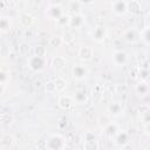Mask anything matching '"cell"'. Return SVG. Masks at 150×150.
Masks as SVG:
<instances>
[{
  "label": "cell",
  "instance_id": "cell-34",
  "mask_svg": "<svg viewBox=\"0 0 150 150\" xmlns=\"http://www.w3.org/2000/svg\"><path fill=\"white\" fill-rule=\"evenodd\" d=\"M96 139V136L94 132L91 131H86L83 134V142H88V141H95Z\"/></svg>",
  "mask_w": 150,
  "mask_h": 150
},
{
  "label": "cell",
  "instance_id": "cell-3",
  "mask_svg": "<svg viewBox=\"0 0 150 150\" xmlns=\"http://www.w3.org/2000/svg\"><path fill=\"white\" fill-rule=\"evenodd\" d=\"M63 8L61 5L59 4H53V5H49L46 11H45V15L49 19V20H57L62 14H63Z\"/></svg>",
  "mask_w": 150,
  "mask_h": 150
},
{
  "label": "cell",
  "instance_id": "cell-10",
  "mask_svg": "<svg viewBox=\"0 0 150 150\" xmlns=\"http://www.w3.org/2000/svg\"><path fill=\"white\" fill-rule=\"evenodd\" d=\"M112 138H114V142H115L116 145H118V146H121V148H124V146L129 143L130 136H129V134H128L127 131L120 130Z\"/></svg>",
  "mask_w": 150,
  "mask_h": 150
},
{
  "label": "cell",
  "instance_id": "cell-33",
  "mask_svg": "<svg viewBox=\"0 0 150 150\" xmlns=\"http://www.w3.org/2000/svg\"><path fill=\"white\" fill-rule=\"evenodd\" d=\"M139 76H141V80L142 81H146L148 80V76H149V69H148V67H141V69H139Z\"/></svg>",
  "mask_w": 150,
  "mask_h": 150
},
{
  "label": "cell",
  "instance_id": "cell-30",
  "mask_svg": "<svg viewBox=\"0 0 150 150\" xmlns=\"http://www.w3.org/2000/svg\"><path fill=\"white\" fill-rule=\"evenodd\" d=\"M11 80V76L7 71L5 70H0V83H4V84H7Z\"/></svg>",
  "mask_w": 150,
  "mask_h": 150
},
{
  "label": "cell",
  "instance_id": "cell-7",
  "mask_svg": "<svg viewBox=\"0 0 150 150\" xmlns=\"http://www.w3.org/2000/svg\"><path fill=\"white\" fill-rule=\"evenodd\" d=\"M111 11L117 16H122V15L127 14V12H128V9H127V1H124V0H115V1H112Z\"/></svg>",
  "mask_w": 150,
  "mask_h": 150
},
{
  "label": "cell",
  "instance_id": "cell-17",
  "mask_svg": "<svg viewBox=\"0 0 150 150\" xmlns=\"http://www.w3.org/2000/svg\"><path fill=\"white\" fill-rule=\"evenodd\" d=\"M138 36H139V32H137L135 28H128L123 33V39L129 43H134L138 39Z\"/></svg>",
  "mask_w": 150,
  "mask_h": 150
},
{
  "label": "cell",
  "instance_id": "cell-20",
  "mask_svg": "<svg viewBox=\"0 0 150 150\" xmlns=\"http://www.w3.org/2000/svg\"><path fill=\"white\" fill-rule=\"evenodd\" d=\"M103 131H104V134H105L108 137L112 138V137L120 131V128H118V125H117L115 122H110V123L103 129Z\"/></svg>",
  "mask_w": 150,
  "mask_h": 150
},
{
  "label": "cell",
  "instance_id": "cell-16",
  "mask_svg": "<svg viewBox=\"0 0 150 150\" xmlns=\"http://www.w3.org/2000/svg\"><path fill=\"white\" fill-rule=\"evenodd\" d=\"M135 93L137 96L139 97H144L145 95H148L149 93V84H148V81H139L136 86H135Z\"/></svg>",
  "mask_w": 150,
  "mask_h": 150
},
{
  "label": "cell",
  "instance_id": "cell-12",
  "mask_svg": "<svg viewBox=\"0 0 150 150\" xmlns=\"http://www.w3.org/2000/svg\"><path fill=\"white\" fill-rule=\"evenodd\" d=\"M57 104L62 110H69L74 105V100L69 95H61L57 100Z\"/></svg>",
  "mask_w": 150,
  "mask_h": 150
},
{
  "label": "cell",
  "instance_id": "cell-5",
  "mask_svg": "<svg viewBox=\"0 0 150 150\" xmlns=\"http://www.w3.org/2000/svg\"><path fill=\"white\" fill-rule=\"evenodd\" d=\"M128 54L122 50V49H117L112 53V63L116 66V67H123L128 63Z\"/></svg>",
  "mask_w": 150,
  "mask_h": 150
},
{
  "label": "cell",
  "instance_id": "cell-23",
  "mask_svg": "<svg viewBox=\"0 0 150 150\" xmlns=\"http://www.w3.org/2000/svg\"><path fill=\"white\" fill-rule=\"evenodd\" d=\"M12 23H11V19L8 16H1L0 18V32L6 33L11 29Z\"/></svg>",
  "mask_w": 150,
  "mask_h": 150
},
{
  "label": "cell",
  "instance_id": "cell-11",
  "mask_svg": "<svg viewBox=\"0 0 150 150\" xmlns=\"http://www.w3.org/2000/svg\"><path fill=\"white\" fill-rule=\"evenodd\" d=\"M86 23V19L81 13H74L70 16V23L69 27L75 28V29H80L81 27H83Z\"/></svg>",
  "mask_w": 150,
  "mask_h": 150
},
{
  "label": "cell",
  "instance_id": "cell-36",
  "mask_svg": "<svg viewBox=\"0 0 150 150\" xmlns=\"http://www.w3.org/2000/svg\"><path fill=\"white\" fill-rule=\"evenodd\" d=\"M81 5H90L94 2V0H77Z\"/></svg>",
  "mask_w": 150,
  "mask_h": 150
},
{
  "label": "cell",
  "instance_id": "cell-13",
  "mask_svg": "<svg viewBox=\"0 0 150 150\" xmlns=\"http://www.w3.org/2000/svg\"><path fill=\"white\" fill-rule=\"evenodd\" d=\"M66 64H67V60H66V57L60 56V55L54 56V57L52 59V61H50V66H52V68H53L54 70H56V71L62 70V69L66 67Z\"/></svg>",
  "mask_w": 150,
  "mask_h": 150
},
{
  "label": "cell",
  "instance_id": "cell-28",
  "mask_svg": "<svg viewBox=\"0 0 150 150\" xmlns=\"http://www.w3.org/2000/svg\"><path fill=\"white\" fill-rule=\"evenodd\" d=\"M19 54L21 55V56H26V57H28V54H29V46L27 45V43H21L20 45V47H19Z\"/></svg>",
  "mask_w": 150,
  "mask_h": 150
},
{
  "label": "cell",
  "instance_id": "cell-24",
  "mask_svg": "<svg viewBox=\"0 0 150 150\" xmlns=\"http://www.w3.org/2000/svg\"><path fill=\"white\" fill-rule=\"evenodd\" d=\"M111 122V116L109 115V114H103V115H101L100 117H98V120H97V124H98V127L103 130L109 123Z\"/></svg>",
  "mask_w": 150,
  "mask_h": 150
},
{
  "label": "cell",
  "instance_id": "cell-21",
  "mask_svg": "<svg viewBox=\"0 0 150 150\" xmlns=\"http://www.w3.org/2000/svg\"><path fill=\"white\" fill-rule=\"evenodd\" d=\"M54 84H55L56 93H62L67 88V80L63 79V77H61V76H57L54 80Z\"/></svg>",
  "mask_w": 150,
  "mask_h": 150
},
{
  "label": "cell",
  "instance_id": "cell-29",
  "mask_svg": "<svg viewBox=\"0 0 150 150\" xmlns=\"http://www.w3.org/2000/svg\"><path fill=\"white\" fill-rule=\"evenodd\" d=\"M45 90H46L48 94H54V93H56L54 81H48V82L45 84Z\"/></svg>",
  "mask_w": 150,
  "mask_h": 150
},
{
  "label": "cell",
  "instance_id": "cell-9",
  "mask_svg": "<svg viewBox=\"0 0 150 150\" xmlns=\"http://www.w3.org/2000/svg\"><path fill=\"white\" fill-rule=\"evenodd\" d=\"M94 49L90 46H81L77 52V55L82 61H90L94 57Z\"/></svg>",
  "mask_w": 150,
  "mask_h": 150
},
{
  "label": "cell",
  "instance_id": "cell-32",
  "mask_svg": "<svg viewBox=\"0 0 150 150\" xmlns=\"http://www.w3.org/2000/svg\"><path fill=\"white\" fill-rule=\"evenodd\" d=\"M81 4L77 1V0H74V1H71L70 2V5H69V8L74 12V13H80V8H81Z\"/></svg>",
  "mask_w": 150,
  "mask_h": 150
},
{
  "label": "cell",
  "instance_id": "cell-27",
  "mask_svg": "<svg viewBox=\"0 0 150 150\" xmlns=\"http://www.w3.org/2000/svg\"><path fill=\"white\" fill-rule=\"evenodd\" d=\"M83 148L87 150H96L100 148L97 141H88V142H83Z\"/></svg>",
  "mask_w": 150,
  "mask_h": 150
},
{
  "label": "cell",
  "instance_id": "cell-6",
  "mask_svg": "<svg viewBox=\"0 0 150 150\" xmlns=\"http://www.w3.org/2000/svg\"><path fill=\"white\" fill-rule=\"evenodd\" d=\"M71 76L76 81H83L88 76V69L83 64H76L71 69Z\"/></svg>",
  "mask_w": 150,
  "mask_h": 150
},
{
  "label": "cell",
  "instance_id": "cell-2",
  "mask_svg": "<svg viewBox=\"0 0 150 150\" xmlns=\"http://www.w3.org/2000/svg\"><path fill=\"white\" fill-rule=\"evenodd\" d=\"M27 66L32 71L40 73L46 67V59L43 56H38L34 54V55L27 57Z\"/></svg>",
  "mask_w": 150,
  "mask_h": 150
},
{
  "label": "cell",
  "instance_id": "cell-37",
  "mask_svg": "<svg viewBox=\"0 0 150 150\" xmlns=\"http://www.w3.org/2000/svg\"><path fill=\"white\" fill-rule=\"evenodd\" d=\"M5 90H6V84L0 83V95H2L5 93Z\"/></svg>",
  "mask_w": 150,
  "mask_h": 150
},
{
  "label": "cell",
  "instance_id": "cell-35",
  "mask_svg": "<svg viewBox=\"0 0 150 150\" xmlns=\"http://www.w3.org/2000/svg\"><path fill=\"white\" fill-rule=\"evenodd\" d=\"M145 112H149V105L148 104H142L141 108H139V114L143 115Z\"/></svg>",
  "mask_w": 150,
  "mask_h": 150
},
{
  "label": "cell",
  "instance_id": "cell-18",
  "mask_svg": "<svg viewBox=\"0 0 150 150\" xmlns=\"http://www.w3.org/2000/svg\"><path fill=\"white\" fill-rule=\"evenodd\" d=\"M19 23L20 26H22L23 28H29L33 26L34 23V18L28 14V13H22L20 16H19Z\"/></svg>",
  "mask_w": 150,
  "mask_h": 150
},
{
  "label": "cell",
  "instance_id": "cell-4",
  "mask_svg": "<svg viewBox=\"0 0 150 150\" xmlns=\"http://www.w3.org/2000/svg\"><path fill=\"white\" fill-rule=\"evenodd\" d=\"M90 35H91V39L95 41V42H103L105 40V38L108 36V30L104 26L102 25H97L93 28V30L90 32Z\"/></svg>",
  "mask_w": 150,
  "mask_h": 150
},
{
  "label": "cell",
  "instance_id": "cell-1",
  "mask_svg": "<svg viewBox=\"0 0 150 150\" xmlns=\"http://www.w3.org/2000/svg\"><path fill=\"white\" fill-rule=\"evenodd\" d=\"M66 148V138L60 134L52 135L46 142V149L48 150H62Z\"/></svg>",
  "mask_w": 150,
  "mask_h": 150
},
{
  "label": "cell",
  "instance_id": "cell-8",
  "mask_svg": "<svg viewBox=\"0 0 150 150\" xmlns=\"http://www.w3.org/2000/svg\"><path fill=\"white\" fill-rule=\"evenodd\" d=\"M108 114L111 116V117H117L120 115L123 114L124 111V108H123V104L122 102L120 101H112L109 105H108Z\"/></svg>",
  "mask_w": 150,
  "mask_h": 150
},
{
  "label": "cell",
  "instance_id": "cell-14",
  "mask_svg": "<svg viewBox=\"0 0 150 150\" xmlns=\"http://www.w3.org/2000/svg\"><path fill=\"white\" fill-rule=\"evenodd\" d=\"M15 146V138L13 135L6 134L0 138V148L2 149H9Z\"/></svg>",
  "mask_w": 150,
  "mask_h": 150
},
{
  "label": "cell",
  "instance_id": "cell-25",
  "mask_svg": "<svg viewBox=\"0 0 150 150\" xmlns=\"http://www.w3.org/2000/svg\"><path fill=\"white\" fill-rule=\"evenodd\" d=\"M56 25L59 27H69V23H70V15L63 13L57 20H55Z\"/></svg>",
  "mask_w": 150,
  "mask_h": 150
},
{
  "label": "cell",
  "instance_id": "cell-31",
  "mask_svg": "<svg viewBox=\"0 0 150 150\" xmlns=\"http://www.w3.org/2000/svg\"><path fill=\"white\" fill-rule=\"evenodd\" d=\"M34 54L38 55V56H43L45 57L46 54H47V49L43 46H36L34 48Z\"/></svg>",
  "mask_w": 150,
  "mask_h": 150
},
{
  "label": "cell",
  "instance_id": "cell-26",
  "mask_svg": "<svg viewBox=\"0 0 150 150\" xmlns=\"http://www.w3.org/2000/svg\"><path fill=\"white\" fill-rule=\"evenodd\" d=\"M63 43H64L63 38L60 36V35H54V36H52L50 40H49V46L53 47V48H59V47H61Z\"/></svg>",
  "mask_w": 150,
  "mask_h": 150
},
{
  "label": "cell",
  "instance_id": "cell-19",
  "mask_svg": "<svg viewBox=\"0 0 150 150\" xmlns=\"http://www.w3.org/2000/svg\"><path fill=\"white\" fill-rule=\"evenodd\" d=\"M73 100H74V103H76V104H84L88 101V94L86 93V90L79 89L75 91Z\"/></svg>",
  "mask_w": 150,
  "mask_h": 150
},
{
  "label": "cell",
  "instance_id": "cell-22",
  "mask_svg": "<svg viewBox=\"0 0 150 150\" xmlns=\"http://www.w3.org/2000/svg\"><path fill=\"white\" fill-rule=\"evenodd\" d=\"M139 38L142 40V42L148 47L150 45V28L146 26L144 27L141 32H139Z\"/></svg>",
  "mask_w": 150,
  "mask_h": 150
},
{
  "label": "cell",
  "instance_id": "cell-15",
  "mask_svg": "<svg viewBox=\"0 0 150 150\" xmlns=\"http://www.w3.org/2000/svg\"><path fill=\"white\" fill-rule=\"evenodd\" d=\"M127 9L134 15H139L142 13V6L138 0H130L127 2Z\"/></svg>",
  "mask_w": 150,
  "mask_h": 150
}]
</instances>
